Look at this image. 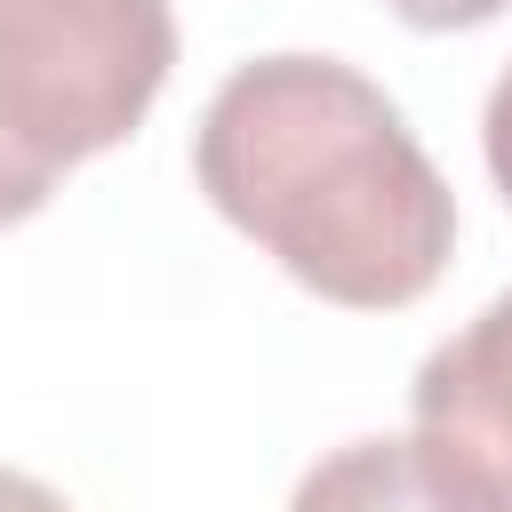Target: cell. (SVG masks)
I'll return each instance as SVG.
<instances>
[{"instance_id":"6da1fadb","label":"cell","mask_w":512,"mask_h":512,"mask_svg":"<svg viewBox=\"0 0 512 512\" xmlns=\"http://www.w3.org/2000/svg\"><path fill=\"white\" fill-rule=\"evenodd\" d=\"M192 176L232 232L344 312L416 304L456 248V200L432 152L336 56L240 64L192 128Z\"/></svg>"},{"instance_id":"7a4b0ae2","label":"cell","mask_w":512,"mask_h":512,"mask_svg":"<svg viewBox=\"0 0 512 512\" xmlns=\"http://www.w3.org/2000/svg\"><path fill=\"white\" fill-rule=\"evenodd\" d=\"M168 72V0H0V120L56 168L128 144Z\"/></svg>"},{"instance_id":"3957f363","label":"cell","mask_w":512,"mask_h":512,"mask_svg":"<svg viewBox=\"0 0 512 512\" xmlns=\"http://www.w3.org/2000/svg\"><path fill=\"white\" fill-rule=\"evenodd\" d=\"M408 416H416V440L464 488L512 512V288L488 296L448 344L424 352L408 384Z\"/></svg>"},{"instance_id":"277c9868","label":"cell","mask_w":512,"mask_h":512,"mask_svg":"<svg viewBox=\"0 0 512 512\" xmlns=\"http://www.w3.org/2000/svg\"><path fill=\"white\" fill-rule=\"evenodd\" d=\"M288 512H496V504L464 488L416 432H368L328 448L296 480Z\"/></svg>"},{"instance_id":"5b68a950","label":"cell","mask_w":512,"mask_h":512,"mask_svg":"<svg viewBox=\"0 0 512 512\" xmlns=\"http://www.w3.org/2000/svg\"><path fill=\"white\" fill-rule=\"evenodd\" d=\"M56 160H40L8 120H0V224H24V216H40L48 208V192H56Z\"/></svg>"},{"instance_id":"8992f818","label":"cell","mask_w":512,"mask_h":512,"mask_svg":"<svg viewBox=\"0 0 512 512\" xmlns=\"http://www.w3.org/2000/svg\"><path fill=\"white\" fill-rule=\"evenodd\" d=\"M400 24H416V32H472V24H488V16H504L512 0H384Z\"/></svg>"},{"instance_id":"52a82bcc","label":"cell","mask_w":512,"mask_h":512,"mask_svg":"<svg viewBox=\"0 0 512 512\" xmlns=\"http://www.w3.org/2000/svg\"><path fill=\"white\" fill-rule=\"evenodd\" d=\"M480 152H488V176H496V192H504V208H512V64H504V80L488 88V120H480Z\"/></svg>"},{"instance_id":"ba28073f","label":"cell","mask_w":512,"mask_h":512,"mask_svg":"<svg viewBox=\"0 0 512 512\" xmlns=\"http://www.w3.org/2000/svg\"><path fill=\"white\" fill-rule=\"evenodd\" d=\"M0 512H72V504H64L56 488H40L32 472H8V464H0Z\"/></svg>"}]
</instances>
